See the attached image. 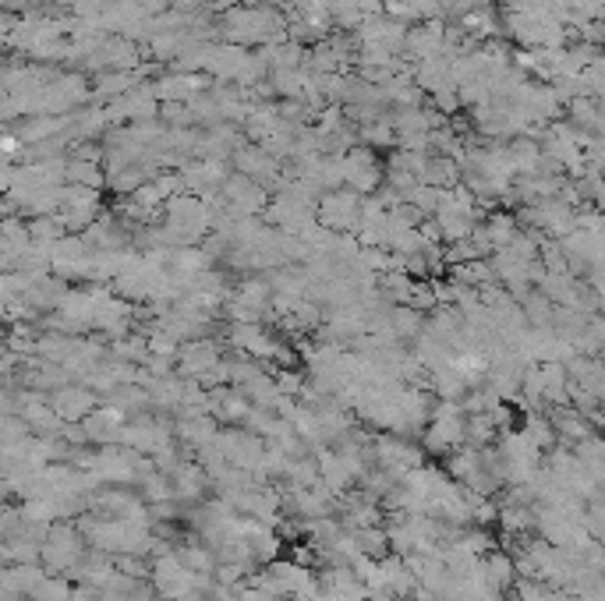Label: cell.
Segmentation results:
<instances>
[{
	"label": "cell",
	"instance_id": "cell-1",
	"mask_svg": "<svg viewBox=\"0 0 605 601\" xmlns=\"http://www.w3.org/2000/svg\"><path fill=\"white\" fill-rule=\"evenodd\" d=\"M50 407L61 421H81L85 414L96 410V397L85 390V386H61L53 397H50Z\"/></svg>",
	"mask_w": 605,
	"mask_h": 601
}]
</instances>
